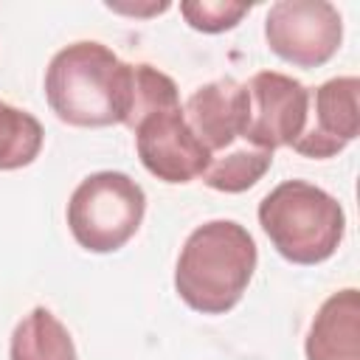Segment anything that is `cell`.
<instances>
[{"label": "cell", "instance_id": "277c9868", "mask_svg": "<svg viewBox=\"0 0 360 360\" xmlns=\"http://www.w3.org/2000/svg\"><path fill=\"white\" fill-rule=\"evenodd\" d=\"M146 214L143 188L124 172L87 174L68 200V228L87 253H115L141 228Z\"/></svg>", "mask_w": 360, "mask_h": 360}, {"label": "cell", "instance_id": "6da1fadb", "mask_svg": "<svg viewBox=\"0 0 360 360\" xmlns=\"http://www.w3.org/2000/svg\"><path fill=\"white\" fill-rule=\"evenodd\" d=\"M256 262L259 250L245 225L233 219L202 222L180 248L174 290L194 312L225 315L242 301Z\"/></svg>", "mask_w": 360, "mask_h": 360}, {"label": "cell", "instance_id": "52a82bcc", "mask_svg": "<svg viewBox=\"0 0 360 360\" xmlns=\"http://www.w3.org/2000/svg\"><path fill=\"white\" fill-rule=\"evenodd\" d=\"M132 132L143 169L163 183H191L211 160L208 149L186 124L183 104L152 112Z\"/></svg>", "mask_w": 360, "mask_h": 360}, {"label": "cell", "instance_id": "30bf717a", "mask_svg": "<svg viewBox=\"0 0 360 360\" xmlns=\"http://www.w3.org/2000/svg\"><path fill=\"white\" fill-rule=\"evenodd\" d=\"M304 352L307 360H360V292L354 287L332 292L321 304Z\"/></svg>", "mask_w": 360, "mask_h": 360}, {"label": "cell", "instance_id": "9a60e30c", "mask_svg": "<svg viewBox=\"0 0 360 360\" xmlns=\"http://www.w3.org/2000/svg\"><path fill=\"white\" fill-rule=\"evenodd\" d=\"M250 11V3H228V0H186L180 3V14L194 31L202 34H222L233 28L245 14Z\"/></svg>", "mask_w": 360, "mask_h": 360}, {"label": "cell", "instance_id": "3957f363", "mask_svg": "<svg viewBox=\"0 0 360 360\" xmlns=\"http://www.w3.org/2000/svg\"><path fill=\"white\" fill-rule=\"evenodd\" d=\"M259 225L292 264L326 262L346 233L343 205L307 180H284L259 202Z\"/></svg>", "mask_w": 360, "mask_h": 360}, {"label": "cell", "instance_id": "7a4b0ae2", "mask_svg": "<svg viewBox=\"0 0 360 360\" xmlns=\"http://www.w3.org/2000/svg\"><path fill=\"white\" fill-rule=\"evenodd\" d=\"M127 68L107 45L82 39L53 53L45 70V98L70 127L124 124Z\"/></svg>", "mask_w": 360, "mask_h": 360}, {"label": "cell", "instance_id": "8fae6325", "mask_svg": "<svg viewBox=\"0 0 360 360\" xmlns=\"http://www.w3.org/2000/svg\"><path fill=\"white\" fill-rule=\"evenodd\" d=\"M11 360H76V346L65 323L45 307H34L11 332Z\"/></svg>", "mask_w": 360, "mask_h": 360}, {"label": "cell", "instance_id": "5b68a950", "mask_svg": "<svg viewBox=\"0 0 360 360\" xmlns=\"http://www.w3.org/2000/svg\"><path fill=\"white\" fill-rule=\"evenodd\" d=\"M242 141L276 152L295 146L307 127L309 87L278 70H259L242 84Z\"/></svg>", "mask_w": 360, "mask_h": 360}, {"label": "cell", "instance_id": "5bb4252c", "mask_svg": "<svg viewBox=\"0 0 360 360\" xmlns=\"http://www.w3.org/2000/svg\"><path fill=\"white\" fill-rule=\"evenodd\" d=\"M42 124L6 101H0V172H14L31 166L42 152Z\"/></svg>", "mask_w": 360, "mask_h": 360}, {"label": "cell", "instance_id": "7c38bea8", "mask_svg": "<svg viewBox=\"0 0 360 360\" xmlns=\"http://www.w3.org/2000/svg\"><path fill=\"white\" fill-rule=\"evenodd\" d=\"M270 166H273V152L256 149V146L239 141L231 149L214 155L208 160L205 172L200 174V180L214 191L239 194V191H248L250 186H256L267 174Z\"/></svg>", "mask_w": 360, "mask_h": 360}, {"label": "cell", "instance_id": "4fadbf2b", "mask_svg": "<svg viewBox=\"0 0 360 360\" xmlns=\"http://www.w3.org/2000/svg\"><path fill=\"white\" fill-rule=\"evenodd\" d=\"M169 107H180L174 79L146 62L129 65L127 68V112L121 127L135 129L143 118Z\"/></svg>", "mask_w": 360, "mask_h": 360}, {"label": "cell", "instance_id": "ba28073f", "mask_svg": "<svg viewBox=\"0 0 360 360\" xmlns=\"http://www.w3.org/2000/svg\"><path fill=\"white\" fill-rule=\"evenodd\" d=\"M357 96H360L357 76H338L309 90L307 127L292 149L315 160L343 152L360 132Z\"/></svg>", "mask_w": 360, "mask_h": 360}, {"label": "cell", "instance_id": "9c48e42d", "mask_svg": "<svg viewBox=\"0 0 360 360\" xmlns=\"http://www.w3.org/2000/svg\"><path fill=\"white\" fill-rule=\"evenodd\" d=\"M242 84L225 76L197 87L183 104L186 124L211 158L242 141Z\"/></svg>", "mask_w": 360, "mask_h": 360}, {"label": "cell", "instance_id": "8992f818", "mask_svg": "<svg viewBox=\"0 0 360 360\" xmlns=\"http://www.w3.org/2000/svg\"><path fill=\"white\" fill-rule=\"evenodd\" d=\"M264 39L284 62L321 68L340 48L343 20L326 0H278L264 17Z\"/></svg>", "mask_w": 360, "mask_h": 360}]
</instances>
